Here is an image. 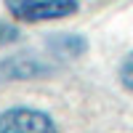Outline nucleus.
Listing matches in <instances>:
<instances>
[{"label":"nucleus","instance_id":"f257e3e1","mask_svg":"<svg viewBox=\"0 0 133 133\" xmlns=\"http://www.w3.org/2000/svg\"><path fill=\"white\" fill-rule=\"evenodd\" d=\"M3 3L16 21H27V24L66 19L80 11V0H3Z\"/></svg>","mask_w":133,"mask_h":133},{"label":"nucleus","instance_id":"f03ea898","mask_svg":"<svg viewBox=\"0 0 133 133\" xmlns=\"http://www.w3.org/2000/svg\"><path fill=\"white\" fill-rule=\"evenodd\" d=\"M0 133H59L53 117L32 107H14L0 112Z\"/></svg>","mask_w":133,"mask_h":133},{"label":"nucleus","instance_id":"7ed1b4c3","mask_svg":"<svg viewBox=\"0 0 133 133\" xmlns=\"http://www.w3.org/2000/svg\"><path fill=\"white\" fill-rule=\"evenodd\" d=\"M53 66L48 61H40L37 56H11L0 64V80H32V77L48 75Z\"/></svg>","mask_w":133,"mask_h":133},{"label":"nucleus","instance_id":"20e7f679","mask_svg":"<svg viewBox=\"0 0 133 133\" xmlns=\"http://www.w3.org/2000/svg\"><path fill=\"white\" fill-rule=\"evenodd\" d=\"M48 48L56 53V56L61 59H75V56H83L85 48H88V43L80 37V35H56L51 43H48Z\"/></svg>","mask_w":133,"mask_h":133},{"label":"nucleus","instance_id":"39448f33","mask_svg":"<svg viewBox=\"0 0 133 133\" xmlns=\"http://www.w3.org/2000/svg\"><path fill=\"white\" fill-rule=\"evenodd\" d=\"M120 83H123L128 91H133V51L123 59V64H120Z\"/></svg>","mask_w":133,"mask_h":133},{"label":"nucleus","instance_id":"423d86ee","mask_svg":"<svg viewBox=\"0 0 133 133\" xmlns=\"http://www.w3.org/2000/svg\"><path fill=\"white\" fill-rule=\"evenodd\" d=\"M16 40H19V29L0 19V45H8V43H16Z\"/></svg>","mask_w":133,"mask_h":133}]
</instances>
